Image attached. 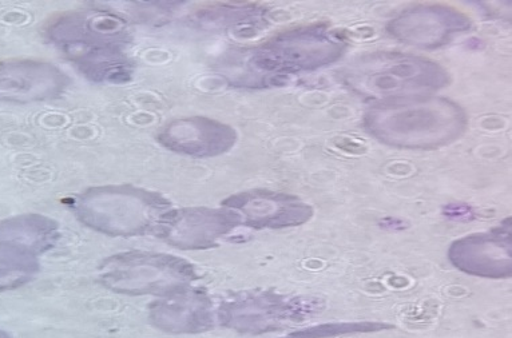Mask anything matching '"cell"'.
Listing matches in <instances>:
<instances>
[{
    "label": "cell",
    "instance_id": "2e32d148",
    "mask_svg": "<svg viewBox=\"0 0 512 338\" xmlns=\"http://www.w3.org/2000/svg\"><path fill=\"white\" fill-rule=\"evenodd\" d=\"M39 272L37 254L0 241V292L25 285Z\"/></svg>",
    "mask_w": 512,
    "mask_h": 338
},
{
    "label": "cell",
    "instance_id": "3957f363",
    "mask_svg": "<svg viewBox=\"0 0 512 338\" xmlns=\"http://www.w3.org/2000/svg\"><path fill=\"white\" fill-rule=\"evenodd\" d=\"M345 43L323 26L301 27L277 35L233 59L225 73L234 86L265 87L285 75L315 71L343 57Z\"/></svg>",
    "mask_w": 512,
    "mask_h": 338
},
{
    "label": "cell",
    "instance_id": "9c48e42d",
    "mask_svg": "<svg viewBox=\"0 0 512 338\" xmlns=\"http://www.w3.org/2000/svg\"><path fill=\"white\" fill-rule=\"evenodd\" d=\"M448 260L470 276L502 280L512 274V229L506 220L488 232L470 234L452 242Z\"/></svg>",
    "mask_w": 512,
    "mask_h": 338
},
{
    "label": "cell",
    "instance_id": "d6986e66",
    "mask_svg": "<svg viewBox=\"0 0 512 338\" xmlns=\"http://www.w3.org/2000/svg\"><path fill=\"white\" fill-rule=\"evenodd\" d=\"M0 338H13L9 333H6L5 330L0 329Z\"/></svg>",
    "mask_w": 512,
    "mask_h": 338
},
{
    "label": "cell",
    "instance_id": "7a4b0ae2",
    "mask_svg": "<svg viewBox=\"0 0 512 338\" xmlns=\"http://www.w3.org/2000/svg\"><path fill=\"white\" fill-rule=\"evenodd\" d=\"M364 126L386 145L435 149L462 137L467 115L450 99L419 95L376 102L365 115Z\"/></svg>",
    "mask_w": 512,
    "mask_h": 338
},
{
    "label": "cell",
    "instance_id": "ba28073f",
    "mask_svg": "<svg viewBox=\"0 0 512 338\" xmlns=\"http://www.w3.org/2000/svg\"><path fill=\"white\" fill-rule=\"evenodd\" d=\"M241 224L240 214L225 206L222 209H170L154 233L174 248L200 250L212 248Z\"/></svg>",
    "mask_w": 512,
    "mask_h": 338
},
{
    "label": "cell",
    "instance_id": "e0dca14e",
    "mask_svg": "<svg viewBox=\"0 0 512 338\" xmlns=\"http://www.w3.org/2000/svg\"><path fill=\"white\" fill-rule=\"evenodd\" d=\"M395 326L386 322L360 321V322H329L309 326V328L295 330L283 338H335L351 336V334L376 333L381 330L394 329Z\"/></svg>",
    "mask_w": 512,
    "mask_h": 338
},
{
    "label": "cell",
    "instance_id": "ac0fdd59",
    "mask_svg": "<svg viewBox=\"0 0 512 338\" xmlns=\"http://www.w3.org/2000/svg\"><path fill=\"white\" fill-rule=\"evenodd\" d=\"M472 213H474L472 212V209L464 205H451L444 210V214H446L448 218H456V220H467V218H472Z\"/></svg>",
    "mask_w": 512,
    "mask_h": 338
},
{
    "label": "cell",
    "instance_id": "6da1fadb",
    "mask_svg": "<svg viewBox=\"0 0 512 338\" xmlns=\"http://www.w3.org/2000/svg\"><path fill=\"white\" fill-rule=\"evenodd\" d=\"M45 37L90 81L125 83L132 78V31L117 14L95 9L62 14L47 23Z\"/></svg>",
    "mask_w": 512,
    "mask_h": 338
},
{
    "label": "cell",
    "instance_id": "5b68a950",
    "mask_svg": "<svg viewBox=\"0 0 512 338\" xmlns=\"http://www.w3.org/2000/svg\"><path fill=\"white\" fill-rule=\"evenodd\" d=\"M78 220L110 236H138L156 230L170 204L158 194L132 186L87 190L73 201Z\"/></svg>",
    "mask_w": 512,
    "mask_h": 338
},
{
    "label": "cell",
    "instance_id": "5bb4252c",
    "mask_svg": "<svg viewBox=\"0 0 512 338\" xmlns=\"http://www.w3.org/2000/svg\"><path fill=\"white\" fill-rule=\"evenodd\" d=\"M149 320L156 328L168 333L208 332L214 326L213 302L202 290L188 286L153 302Z\"/></svg>",
    "mask_w": 512,
    "mask_h": 338
},
{
    "label": "cell",
    "instance_id": "277c9868",
    "mask_svg": "<svg viewBox=\"0 0 512 338\" xmlns=\"http://www.w3.org/2000/svg\"><path fill=\"white\" fill-rule=\"evenodd\" d=\"M341 81L356 94L387 99L419 97L444 89L450 74L439 63L416 55L377 51L361 55L341 71Z\"/></svg>",
    "mask_w": 512,
    "mask_h": 338
},
{
    "label": "cell",
    "instance_id": "4fadbf2b",
    "mask_svg": "<svg viewBox=\"0 0 512 338\" xmlns=\"http://www.w3.org/2000/svg\"><path fill=\"white\" fill-rule=\"evenodd\" d=\"M158 141L174 153L210 158L232 149L237 142V131L210 118H181L168 123L158 134Z\"/></svg>",
    "mask_w": 512,
    "mask_h": 338
},
{
    "label": "cell",
    "instance_id": "9a60e30c",
    "mask_svg": "<svg viewBox=\"0 0 512 338\" xmlns=\"http://www.w3.org/2000/svg\"><path fill=\"white\" fill-rule=\"evenodd\" d=\"M58 236V225L50 218L37 214L0 222V241L22 246L37 256L53 248Z\"/></svg>",
    "mask_w": 512,
    "mask_h": 338
},
{
    "label": "cell",
    "instance_id": "7c38bea8",
    "mask_svg": "<svg viewBox=\"0 0 512 338\" xmlns=\"http://www.w3.org/2000/svg\"><path fill=\"white\" fill-rule=\"evenodd\" d=\"M70 79L53 63L7 61L0 63V101L33 103L58 97Z\"/></svg>",
    "mask_w": 512,
    "mask_h": 338
},
{
    "label": "cell",
    "instance_id": "52a82bcc",
    "mask_svg": "<svg viewBox=\"0 0 512 338\" xmlns=\"http://www.w3.org/2000/svg\"><path fill=\"white\" fill-rule=\"evenodd\" d=\"M324 308L321 298L248 292L222 302L217 317L225 328L259 336L303 324L323 312Z\"/></svg>",
    "mask_w": 512,
    "mask_h": 338
},
{
    "label": "cell",
    "instance_id": "8fae6325",
    "mask_svg": "<svg viewBox=\"0 0 512 338\" xmlns=\"http://www.w3.org/2000/svg\"><path fill=\"white\" fill-rule=\"evenodd\" d=\"M471 26L466 15L452 7L416 6L395 18L388 30L407 45L435 49Z\"/></svg>",
    "mask_w": 512,
    "mask_h": 338
},
{
    "label": "cell",
    "instance_id": "8992f818",
    "mask_svg": "<svg viewBox=\"0 0 512 338\" xmlns=\"http://www.w3.org/2000/svg\"><path fill=\"white\" fill-rule=\"evenodd\" d=\"M99 280L115 293L164 297L192 285L196 270L170 254L127 252L103 261Z\"/></svg>",
    "mask_w": 512,
    "mask_h": 338
},
{
    "label": "cell",
    "instance_id": "30bf717a",
    "mask_svg": "<svg viewBox=\"0 0 512 338\" xmlns=\"http://www.w3.org/2000/svg\"><path fill=\"white\" fill-rule=\"evenodd\" d=\"M222 205L240 214L242 224L259 230L295 228L313 217L312 206L300 198L265 189L236 194Z\"/></svg>",
    "mask_w": 512,
    "mask_h": 338
}]
</instances>
